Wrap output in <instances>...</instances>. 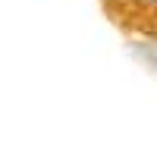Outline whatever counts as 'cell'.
Returning <instances> with one entry per match:
<instances>
[{"label": "cell", "instance_id": "7a4b0ae2", "mask_svg": "<svg viewBox=\"0 0 157 157\" xmlns=\"http://www.w3.org/2000/svg\"><path fill=\"white\" fill-rule=\"evenodd\" d=\"M129 50L135 60H141L148 69L157 72V41H129Z\"/></svg>", "mask_w": 157, "mask_h": 157}, {"label": "cell", "instance_id": "6da1fadb", "mask_svg": "<svg viewBox=\"0 0 157 157\" xmlns=\"http://www.w3.org/2000/svg\"><path fill=\"white\" fill-rule=\"evenodd\" d=\"M98 6L129 41H157V0H98Z\"/></svg>", "mask_w": 157, "mask_h": 157}]
</instances>
